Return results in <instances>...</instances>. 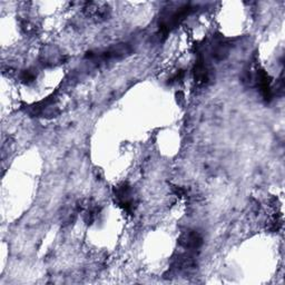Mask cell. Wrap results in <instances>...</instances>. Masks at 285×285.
<instances>
[{
	"label": "cell",
	"instance_id": "obj_1",
	"mask_svg": "<svg viewBox=\"0 0 285 285\" xmlns=\"http://www.w3.org/2000/svg\"><path fill=\"white\" fill-rule=\"evenodd\" d=\"M194 7L190 3L187 5H183L178 8H176L173 11L166 13L160 19L159 24V32L163 36H167L168 32H171L174 28L181 24V22L185 19V18L193 13Z\"/></svg>",
	"mask_w": 285,
	"mask_h": 285
},
{
	"label": "cell",
	"instance_id": "obj_2",
	"mask_svg": "<svg viewBox=\"0 0 285 285\" xmlns=\"http://www.w3.org/2000/svg\"><path fill=\"white\" fill-rule=\"evenodd\" d=\"M114 193H115V197L116 200H117L118 205L121 206L126 213L132 214L135 207L132 187H130L127 183H123L121 184V185L115 187Z\"/></svg>",
	"mask_w": 285,
	"mask_h": 285
},
{
	"label": "cell",
	"instance_id": "obj_3",
	"mask_svg": "<svg viewBox=\"0 0 285 285\" xmlns=\"http://www.w3.org/2000/svg\"><path fill=\"white\" fill-rule=\"evenodd\" d=\"M178 244L187 252L195 253L203 245V238L196 231L189 230L183 232L178 238Z\"/></svg>",
	"mask_w": 285,
	"mask_h": 285
},
{
	"label": "cell",
	"instance_id": "obj_4",
	"mask_svg": "<svg viewBox=\"0 0 285 285\" xmlns=\"http://www.w3.org/2000/svg\"><path fill=\"white\" fill-rule=\"evenodd\" d=\"M194 77L198 84H206L209 80V71L205 65L203 58H200L195 63Z\"/></svg>",
	"mask_w": 285,
	"mask_h": 285
},
{
	"label": "cell",
	"instance_id": "obj_5",
	"mask_svg": "<svg viewBox=\"0 0 285 285\" xmlns=\"http://www.w3.org/2000/svg\"><path fill=\"white\" fill-rule=\"evenodd\" d=\"M231 49V45L227 40L220 39L217 40L213 46V57L217 61H223L228 56Z\"/></svg>",
	"mask_w": 285,
	"mask_h": 285
},
{
	"label": "cell",
	"instance_id": "obj_6",
	"mask_svg": "<svg viewBox=\"0 0 285 285\" xmlns=\"http://www.w3.org/2000/svg\"><path fill=\"white\" fill-rule=\"evenodd\" d=\"M88 11L91 16L97 18V19H105L107 16V9L108 7L105 3H96V2H89L87 3V7L85 8Z\"/></svg>",
	"mask_w": 285,
	"mask_h": 285
},
{
	"label": "cell",
	"instance_id": "obj_7",
	"mask_svg": "<svg viewBox=\"0 0 285 285\" xmlns=\"http://www.w3.org/2000/svg\"><path fill=\"white\" fill-rule=\"evenodd\" d=\"M20 27L22 31H24L25 33H27V35H35V33L37 32V28L36 26L32 24L31 21L28 20H24L20 22Z\"/></svg>",
	"mask_w": 285,
	"mask_h": 285
},
{
	"label": "cell",
	"instance_id": "obj_8",
	"mask_svg": "<svg viewBox=\"0 0 285 285\" xmlns=\"http://www.w3.org/2000/svg\"><path fill=\"white\" fill-rule=\"evenodd\" d=\"M36 79V74L32 70H24L20 74V80L25 84H31L33 80Z\"/></svg>",
	"mask_w": 285,
	"mask_h": 285
},
{
	"label": "cell",
	"instance_id": "obj_9",
	"mask_svg": "<svg viewBox=\"0 0 285 285\" xmlns=\"http://www.w3.org/2000/svg\"><path fill=\"white\" fill-rule=\"evenodd\" d=\"M173 193L176 195L177 197H184L186 195V190L183 189V187H178V186H174Z\"/></svg>",
	"mask_w": 285,
	"mask_h": 285
}]
</instances>
